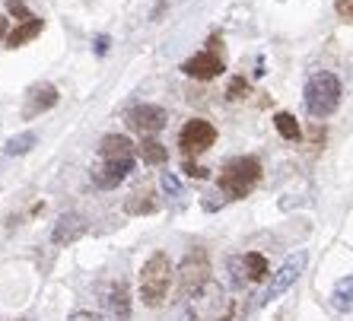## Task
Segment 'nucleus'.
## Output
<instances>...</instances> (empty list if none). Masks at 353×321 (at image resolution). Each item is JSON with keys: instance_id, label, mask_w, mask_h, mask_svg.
<instances>
[{"instance_id": "nucleus-18", "label": "nucleus", "mask_w": 353, "mask_h": 321, "mask_svg": "<svg viewBox=\"0 0 353 321\" xmlns=\"http://www.w3.org/2000/svg\"><path fill=\"white\" fill-rule=\"evenodd\" d=\"M124 210H128L131 216L153 214V210H157V200H153V194H150V191H134L131 198H128V204H124Z\"/></svg>"}, {"instance_id": "nucleus-28", "label": "nucleus", "mask_w": 353, "mask_h": 321, "mask_svg": "<svg viewBox=\"0 0 353 321\" xmlns=\"http://www.w3.org/2000/svg\"><path fill=\"white\" fill-rule=\"evenodd\" d=\"M67 321H102V318H99V315H92V312H74Z\"/></svg>"}, {"instance_id": "nucleus-20", "label": "nucleus", "mask_w": 353, "mask_h": 321, "mask_svg": "<svg viewBox=\"0 0 353 321\" xmlns=\"http://www.w3.org/2000/svg\"><path fill=\"white\" fill-rule=\"evenodd\" d=\"M274 127H277V134L283 137V141H299V137H303L299 121H296L290 112H277V115H274Z\"/></svg>"}, {"instance_id": "nucleus-11", "label": "nucleus", "mask_w": 353, "mask_h": 321, "mask_svg": "<svg viewBox=\"0 0 353 321\" xmlns=\"http://www.w3.org/2000/svg\"><path fill=\"white\" fill-rule=\"evenodd\" d=\"M131 172H134V159H108V163H102L99 169H92V185L102 191H112Z\"/></svg>"}, {"instance_id": "nucleus-22", "label": "nucleus", "mask_w": 353, "mask_h": 321, "mask_svg": "<svg viewBox=\"0 0 353 321\" xmlns=\"http://www.w3.org/2000/svg\"><path fill=\"white\" fill-rule=\"evenodd\" d=\"M159 185H163V191L169 194V198H179V194H181V181L175 178L172 172H163V175H159Z\"/></svg>"}, {"instance_id": "nucleus-9", "label": "nucleus", "mask_w": 353, "mask_h": 321, "mask_svg": "<svg viewBox=\"0 0 353 321\" xmlns=\"http://www.w3.org/2000/svg\"><path fill=\"white\" fill-rule=\"evenodd\" d=\"M305 264H309V255H305V251H296V255H290L287 261L280 264V271L271 277V287L264 293V302H274V299L283 296V293L299 280V273L305 271Z\"/></svg>"}, {"instance_id": "nucleus-1", "label": "nucleus", "mask_w": 353, "mask_h": 321, "mask_svg": "<svg viewBox=\"0 0 353 321\" xmlns=\"http://www.w3.org/2000/svg\"><path fill=\"white\" fill-rule=\"evenodd\" d=\"M341 80L331 70H315L303 86V105L312 118H331L341 105Z\"/></svg>"}, {"instance_id": "nucleus-25", "label": "nucleus", "mask_w": 353, "mask_h": 321, "mask_svg": "<svg viewBox=\"0 0 353 321\" xmlns=\"http://www.w3.org/2000/svg\"><path fill=\"white\" fill-rule=\"evenodd\" d=\"M334 13L353 25V0H334Z\"/></svg>"}, {"instance_id": "nucleus-13", "label": "nucleus", "mask_w": 353, "mask_h": 321, "mask_svg": "<svg viewBox=\"0 0 353 321\" xmlns=\"http://www.w3.org/2000/svg\"><path fill=\"white\" fill-rule=\"evenodd\" d=\"M99 156H102V163H108V159H134V143L124 134H108V137H102Z\"/></svg>"}, {"instance_id": "nucleus-17", "label": "nucleus", "mask_w": 353, "mask_h": 321, "mask_svg": "<svg viewBox=\"0 0 353 321\" xmlns=\"http://www.w3.org/2000/svg\"><path fill=\"white\" fill-rule=\"evenodd\" d=\"M137 156L147 165H163V163H169V149H165L159 141H143L137 147Z\"/></svg>"}, {"instance_id": "nucleus-14", "label": "nucleus", "mask_w": 353, "mask_h": 321, "mask_svg": "<svg viewBox=\"0 0 353 321\" xmlns=\"http://www.w3.org/2000/svg\"><path fill=\"white\" fill-rule=\"evenodd\" d=\"M41 29H45V23H41V17H32L26 19V23H19L13 32L7 35V48H23L26 41H32L41 35Z\"/></svg>"}, {"instance_id": "nucleus-7", "label": "nucleus", "mask_w": 353, "mask_h": 321, "mask_svg": "<svg viewBox=\"0 0 353 321\" xmlns=\"http://www.w3.org/2000/svg\"><path fill=\"white\" fill-rule=\"evenodd\" d=\"M58 99H61V92H58L54 83H48V80L32 83L23 96V118L26 121H32V118L45 115V112H51V108L58 105Z\"/></svg>"}, {"instance_id": "nucleus-4", "label": "nucleus", "mask_w": 353, "mask_h": 321, "mask_svg": "<svg viewBox=\"0 0 353 321\" xmlns=\"http://www.w3.org/2000/svg\"><path fill=\"white\" fill-rule=\"evenodd\" d=\"M207 280H210V255L204 248H194V251L185 255V261L179 267V299L197 296L207 287Z\"/></svg>"}, {"instance_id": "nucleus-30", "label": "nucleus", "mask_w": 353, "mask_h": 321, "mask_svg": "<svg viewBox=\"0 0 353 321\" xmlns=\"http://www.w3.org/2000/svg\"><path fill=\"white\" fill-rule=\"evenodd\" d=\"M226 318H230V315H226ZM226 318H220V321H226Z\"/></svg>"}, {"instance_id": "nucleus-5", "label": "nucleus", "mask_w": 353, "mask_h": 321, "mask_svg": "<svg viewBox=\"0 0 353 321\" xmlns=\"http://www.w3.org/2000/svg\"><path fill=\"white\" fill-rule=\"evenodd\" d=\"M214 143H216V127L210 121H204V118L185 121V127H181V134H179V147L185 156H201V153H207Z\"/></svg>"}, {"instance_id": "nucleus-2", "label": "nucleus", "mask_w": 353, "mask_h": 321, "mask_svg": "<svg viewBox=\"0 0 353 321\" xmlns=\"http://www.w3.org/2000/svg\"><path fill=\"white\" fill-rule=\"evenodd\" d=\"M258 181H261V163L255 156H236L220 169V191L232 200L248 198Z\"/></svg>"}, {"instance_id": "nucleus-6", "label": "nucleus", "mask_w": 353, "mask_h": 321, "mask_svg": "<svg viewBox=\"0 0 353 321\" xmlns=\"http://www.w3.org/2000/svg\"><path fill=\"white\" fill-rule=\"evenodd\" d=\"M124 121H128V127L137 134H143V137H153V134H159L165 127V121H169V115H165L163 105H150V102H140V105H131L128 112H124Z\"/></svg>"}, {"instance_id": "nucleus-15", "label": "nucleus", "mask_w": 353, "mask_h": 321, "mask_svg": "<svg viewBox=\"0 0 353 321\" xmlns=\"http://www.w3.org/2000/svg\"><path fill=\"white\" fill-rule=\"evenodd\" d=\"M35 143H39V134L35 131L13 134V137H7V143H3V156H26V153H32Z\"/></svg>"}, {"instance_id": "nucleus-23", "label": "nucleus", "mask_w": 353, "mask_h": 321, "mask_svg": "<svg viewBox=\"0 0 353 321\" xmlns=\"http://www.w3.org/2000/svg\"><path fill=\"white\" fill-rule=\"evenodd\" d=\"M230 271H232V287H242L245 283V258H230Z\"/></svg>"}, {"instance_id": "nucleus-24", "label": "nucleus", "mask_w": 353, "mask_h": 321, "mask_svg": "<svg viewBox=\"0 0 353 321\" xmlns=\"http://www.w3.org/2000/svg\"><path fill=\"white\" fill-rule=\"evenodd\" d=\"M7 13L10 17H19V23H26V19L35 17V13H29V7H26L23 0H7Z\"/></svg>"}, {"instance_id": "nucleus-10", "label": "nucleus", "mask_w": 353, "mask_h": 321, "mask_svg": "<svg viewBox=\"0 0 353 321\" xmlns=\"http://www.w3.org/2000/svg\"><path fill=\"white\" fill-rule=\"evenodd\" d=\"M86 229H90V222H86V216L83 214H61L58 222H54V229H51V242L61 248L74 245V242H80L83 236H86Z\"/></svg>"}, {"instance_id": "nucleus-27", "label": "nucleus", "mask_w": 353, "mask_h": 321, "mask_svg": "<svg viewBox=\"0 0 353 321\" xmlns=\"http://www.w3.org/2000/svg\"><path fill=\"white\" fill-rule=\"evenodd\" d=\"M108 45H112V39H108V35H96V54H99V58L108 51Z\"/></svg>"}, {"instance_id": "nucleus-29", "label": "nucleus", "mask_w": 353, "mask_h": 321, "mask_svg": "<svg viewBox=\"0 0 353 321\" xmlns=\"http://www.w3.org/2000/svg\"><path fill=\"white\" fill-rule=\"evenodd\" d=\"M7 25H10V19L3 17V13H0V41L7 39Z\"/></svg>"}, {"instance_id": "nucleus-21", "label": "nucleus", "mask_w": 353, "mask_h": 321, "mask_svg": "<svg viewBox=\"0 0 353 321\" xmlns=\"http://www.w3.org/2000/svg\"><path fill=\"white\" fill-rule=\"evenodd\" d=\"M245 96H248V80L245 76H232L230 86H226V99L239 102V99H245Z\"/></svg>"}, {"instance_id": "nucleus-8", "label": "nucleus", "mask_w": 353, "mask_h": 321, "mask_svg": "<svg viewBox=\"0 0 353 321\" xmlns=\"http://www.w3.org/2000/svg\"><path fill=\"white\" fill-rule=\"evenodd\" d=\"M223 70H226V64H223V54L216 51V39H210V48L197 51L194 58L181 64V74L194 76V80H216Z\"/></svg>"}, {"instance_id": "nucleus-26", "label": "nucleus", "mask_w": 353, "mask_h": 321, "mask_svg": "<svg viewBox=\"0 0 353 321\" xmlns=\"http://www.w3.org/2000/svg\"><path fill=\"white\" fill-rule=\"evenodd\" d=\"M185 172H188L191 178H207V169H201V165H194V163H191V159H188V163H185Z\"/></svg>"}, {"instance_id": "nucleus-19", "label": "nucleus", "mask_w": 353, "mask_h": 321, "mask_svg": "<svg viewBox=\"0 0 353 321\" xmlns=\"http://www.w3.org/2000/svg\"><path fill=\"white\" fill-rule=\"evenodd\" d=\"M242 258H245V273H248V280H255V283L268 280V273H271V267H268V258L258 255V251H248V255H242Z\"/></svg>"}, {"instance_id": "nucleus-12", "label": "nucleus", "mask_w": 353, "mask_h": 321, "mask_svg": "<svg viewBox=\"0 0 353 321\" xmlns=\"http://www.w3.org/2000/svg\"><path fill=\"white\" fill-rule=\"evenodd\" d=\"M105 318L108 321H131V289H128V283L118 280L115 287L108 289Z\"/></svg>"}, {"instance_id": "nucleus-16", "label": "nucleus", "mask_w": 353, "mask_h": 321, "mask_svg": "<svg viewBox=\"0 0 353 321\" xmlns=\"http://www.w3.org/2000/svg\"><path fill=\"white\" fill-rule=\"evenodd\" d=\"M331 302L337 312H350L353 309V277H341L331 289Z\"/></svg>"}, {"instance_id": "nucleus-3", "label": "nucleus", "mask_w": 353, "mask_h": 321, "mask_svg": "<svg viewBox=\"0 0 353 321\" xmlns=\"http://www.w3.org/2000/svg\"><path fill=\"white\" fill-rule=\"evenodd\" d=\"M169 283H172L169 255H163V251L150 255L143 271H140V299H143V305H150V309L163 305L165 296H169Z\"/></svg>"}]
</instances>
